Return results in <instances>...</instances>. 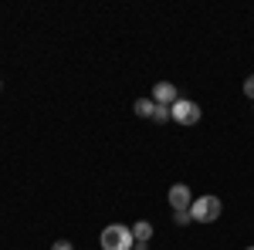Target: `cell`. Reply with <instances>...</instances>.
<instances>
[{
	"label": "cell",
	"instance_id": "cell-8",
	"mask_svg": "<svg viewBox=\"0 0 254 250\" xmlns=\"http://www.w3.org/2000/svg\"><path fill=\"white\" fill-rule=\"evenodd\" d=\"M153 118H156V122H170V118H173V105H156Z\"/></svg>",
	"mask_w": 254,
	"mask_h": 250
},
{
	"label": "cell",
	"instance_id": "cell-2",
	"mask_svg": "<svg viewBox=\"0 0 254 250\" xmlns=\"http://www.w3.org/2000/svg\"><path fill=\"white\" fill-rule=\"evenodd\" d=\"M220 213H224V203L217 196H196L190 206V216L196 223H214V220H220Z\"/></svg>",
	"mask_w": 254,
	"mask_h": 250
},
{
	"label": "cell",
	"instance_id": "cell-12",
	"mask_svg": "<svg viewBox=\"0 0 254 250\" xmlns=\"http://www.w3.org/2000/svg\"><path fill=\"white\" fill-rule=\"evenodd\" d=\"M248 250H254V247H248Z\"/></svg>",
	"mask_w": 254,
	"mask_h": 250
},
{
	"label": "cell",
	"instance_id": "cell-11",
	"mask_svg": "<svg viewBox=\"0 0 254 250\" xmlns=\"http://www.w3.org/2000/svg\"><path fill=\"white\" fill-rule=\"evenodd\" d=\"M176 223L187 227V223H193V216H190V213H176Z\"/></svg>",
	"mask_w": 254,
	"mask_h": 250
},
{
	"label": "cell",
	"instance_id": "cell-3",
	"mask_svg": "<svg viewBox=\"0 0 254 250\" xmlns=\"http://www.w3.org/2000/svg\"><path fill=\"white\" fill-rule=\"evenodd\" d=\"M200 115H203L200 105L190 101V98H176V101H173V122H180V125H196Z\"/></svg>",
	"mask_w": 254,
	"mask_h": 250
},
{
	"label": "cell",
	"instance_id": "cell-4",
	"mask_svg": "<svg viewBox=\"0 0 254 250\" xmlns=\"http://www.w3.org/2000/svg\"><path fill=\"white\" fill-rule=\"evenodd\" d=\"M170 206H173L176 213H190V206H193V193H190L187 183H173V186H170Z\"/></svg>",
	"mask_w": 254,
	"mask_h": 250
},
{
	"label": "cell",
	"instance_id": "cell-7",
	"mask_svg": "<svg viewBox=\"0 0 254 250\" xmlns=\"http://www.w3.org/2000/svg\"><path fill=\"white\" fill-rule=\"evenodd\" d=\"M132 112H136L139 118H153V112H156V101H153V98H136Z\"/></svg>",
	"mask_w": 254,
	"mask_h": 250
},
{
	"label": "cell",
	"instance_id": "cell-1",
	"mask_svg": "<svg viewBox=\"0 0 254 250\" xmlns=\"http://www.w3.org/2000/svg\"><path fill=\"white\" fill-rule=\"evenodd\" d=\"M98 244H102V250H132V247H136V240H132V227L112 223V227L102 230Z\"/></svg>",
	"mask_w": 254,
	"mask_h": 250
},
{
	"label": "cell",
	"instance_id": "cell-9",
	"mask_svg": "<svg viewBox=\"0 0 254 250\" xmlns=\"http://www.w3.org/2000/svg\"><path fill=\"white\" fill-rule=\"evenodd\" d=\"M244 95L254 98V75H251V78H244Z\"/></svg>",
	"mask_w": 254,
	"mask_h": 250
},
{
	"label": "cell",
	"instance_id": "cell-10",
	"mask_svg": "<svg viewBox=\"0 0 254 250\" xmlns=\"http://www.w3.org/2000/svg\"><path fill=\"white\" fill-rule=\"evenodd\" d=\"M51 250H75V247H71V240H55Z\"/></svg>",
	"mask_w": 254,
	"mask_h": 250
},
{
	"label": "cell",
	"instance_id": "cell-5",
	"mask_svg": "<svg viewBox=\"0 0 254 250\" xmlns=\"http://www.w3.org/2000/svg\"><path fill=\"white\" fill-rule=\"evenodd\" d=\"M176 88H173V81H156V88H153V101L156 105H173L176 101Z\"/></svg>",
	"mask_w": 254,
	"mask_h": 250
},
{
	"label": "cell",
	"instance_id": "cell-6",
	"mask_svg": "<svg viewBox=\"0 0 254 250\" xmlns=\"http://www.w3.org/2000/svg\"><path fill=\"white\" fill-rule=\"evenodd\" d=\"M132 240H136V247H149V240H153V223H146V220H139L132 223Z\"/></svg>",
	"mask_w": 254,
	"mask_h": 250
}]
</instances>
